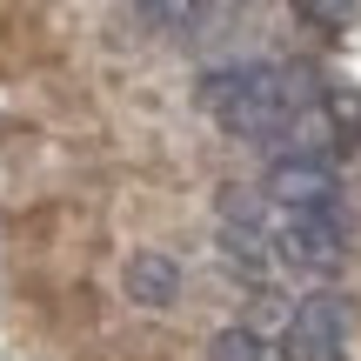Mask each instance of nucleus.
Segmentation results:
<instances>
[{
	"instance_id": "6e6552de",
	"label": "nucleus",
	"mask_w": 361,
	"mask_h": 361,
	"mask_svg": "<svg viewBox=\"0 0 361 361\" xmlns=\"http://www.w3.org/2000/svg\"><path fill=\"white\" fill-rule=\"evenodd\" d=\"M207 361H288V355H274L268 341H261V328H221Z\"/></svg>"
},
{
	"instance_id": "1a4fd4ad",
	"label": "nucleus",
	"mask_w": 361,
	"mask_h": 361,
	"mask_svg": "<svg viewBox=\"0 0 361 361\" xmlns=\"http://www.w3.org/2000/svg\"><path fill=\"white\" fill-rule=\"evenodd\" d=\"M295 13L308 27H322V34H341V27L355 20V0H295Z\"/></svg>"
},
{
	"instance_id": "9d476101",
	"label": "nucleus",
	"mask_w": 361,
	"mask_h": 361,
	"mask_svg": "<svg viewBox=\"0 0 361 361\" xmlns=\"http://www.w3.org/2000/svg\"><path fill=\"white\" fill-rule=\"evenodd\" d=\"M134 7H141L147 20H180V7H188V0H134Z\"/></svg>"
},
{
	"instance_id": "f257e3e1",
	"label": "nucleus",
	"mask_w": 361,
	"mask_h": 361,
	"mask_svg": "<svg viewBox=\"0 0 361 361\" xmlns=\"http://www.w3.org/2000/svg\"><path fill=\"white\" fill-rule=\"evenodd\" d=\"M314 80L301 67H281V61H228V67H207L194 101L234 134V141H281L314 101Z\"/></svg>"
},
{
	"instance_id": "f03ea898",
	"label": "nucleus",
	"mask_w": 361,
	"mask_h": 361,
	"mask_svg": "<svg viewBox=\"0 0 361 361\" xmlns=\"http://www.w3.org/2000/svg\"><path fill=\"white\" fill-rule=\"evenodd\" d=\"M348 207H281L274 214V255L288 261V268L314 274V281H328V274L348 268Z\"/></svg>"
},
{
	"instance_id": "0eeeda50",
	"label": "nucleus",
	"mask_w": 361,
	"mask_h": 361,
	"mask_svg": "<svg viewBox=\"0 0 361 361\" xmlns=\"http://www.w3.org/2000/svg\"><path fill=\"white\" fill-rule=\"evenodd\" d=\"M241 7H247V0H188V7H180V20H188L194 40H221L234 20H241Z\"/></svg>"
},
{
	"instance_id": "423d86ee",
	"label": "nucleus",
	"mask_w": 361,
	"mask_h": 361,
	"mask_svg": "<svg viewBox=\"0 0 361 361\" xmlns=\"http://www.w3.org/2000/svg\"><path fill=\"white\" fill-rule=\"evenodd\" d=\"M121 288H128V301H141V308H168L180 295V268L174 255H161V247H141V255L121 268Z\"/></svg>"
},
{
	"instance_id": "7ed1b4c3",
	"label": "nucleus",
	"mask_w": 361,
	"mask_h": 361,
	"mask_svg": "<svg viewBox=\"0 0 361 361\" xmlns=\"http://www.w3.org/2000/svg\"><path fill=\"white\" fill-rule=\"evenodd\" d=\"M221 255L241 281L274 268V201L255 188H221Z\"/></svg>"
},
{
	"instance_id": "39448f33",
	"label": "nucleus",
	"mask_w": 361,
	"mask_h": 361,
	"mask_svg": "<svg viewBox=\"0 0 361 361\" xmlns=\"http://www.w3.org/2000/svg\"><path fill=\"white\" fill-rule=\"evenodd\" d=\"M355 314L341 295H308L288 308V361H341V341H348Z\"/></svg>"
},
{
	"instance_id": "20e7f679",
	"label": "nucleus",
	"mask_w": 361,
	"mask_h": 361,
	"mask_svg": "<svg viewBox=\"0 0 361 361\" xmlns=\"http://www.w3.org/2000/svg\"><path fill=\"white\" fill-rule=\"evenodd\" d=\"M261 194H268L274 207H341L335 154H322V147H274Z\"/></svg>"
}]
</instances>
